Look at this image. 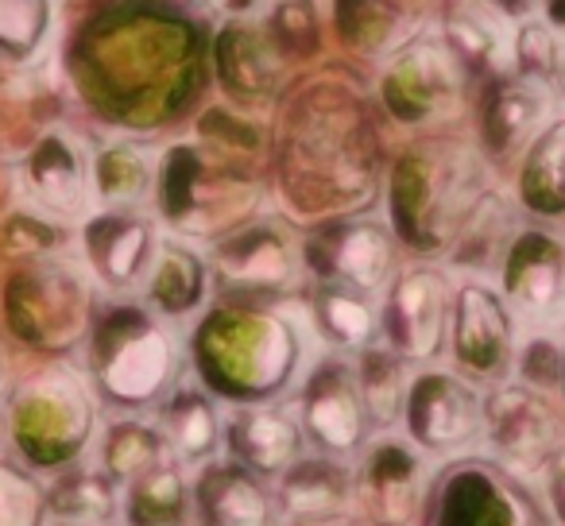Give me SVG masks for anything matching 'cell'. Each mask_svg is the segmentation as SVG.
<instances>
[{"label": "cell", "instance_id": "obj_1", "mask_svg": "<svg viewBox=\"0 0 565 526\" xmlns=\"http://www.w3.org/2000/svg\"><path fill=\"white\" fill-rule=\"evenodd\" d=\"M488 194L484 163L465 143H423L407 151L392 179V217L407 244L449 248L477 202Z\"/></svg>", "mask_w": 565, "mask_h": 526}, {"label": "cell", "instance_id": "obj_2", "mask_svg": "<svg viewBox=\"0 0 565 526\" xmlns=\"http://www.w3.org/2000/svg\"><path fill=\"white\" fill-rule=\"evenodd\" d=\"M205 372L236 399H264L295 376L299 333L287 318L267 310H233L205 325Z\"/></svg>", "mask_w": 565, "mask_h": 526}, {"label": "cell", "instance_id": "obj_3", "mask_svg": "<svg viewBox=\"0 0 565 526\" xmlns=\"http://www.w3.org/2000/svg\"><path fill=\"white\" fill-rule=\"evenodd\" d=\"M97 384L113 402L148 407L171 391L179 376V341L156 314L120 307L97 330Z\"/></svg>", "mask_w": 565, "mask_h": 526}, {"label": "cell", "instance_id": "obj_4", "mask_svg": "<svg viewBox=\"0 0 565 526\" xmlns=\"http://www.w3.org/2000/svg\"><path fill=\"white\" fill-rule=\"evenodd\" d=\"M480 441L492 461L519 476H534L562 446V418L550 399L519 379H503L484 395L480 407Z\"/></svg>", "mask_w": 565, "mask_h": 526}, {"label": "cell", "instance_id": "obj_5", "mask_svg": "<svg viewBox=\"0 0 565 526\" xmlns=\"http://www.w3.org/2000/svg\"><path fill=\"white\" fill-rule=\"evenodd\" d=\"M454 372L469 384H503L515 364V314L508 302L484 283H465L454 294L446 333Z\"/></svg>", "mask_w": 565, "mask_h": 526}, {"label": "cell", "instance_id": "obj_6", "mask_svg": "<svg viewBox=\"0 0 565 526\" xmlns=\"http://www.w3.org/2000/svg\"><path fill=\"white\" fill-rule=\"evenodd\" d=\"M480 407L484 395L457 372L426 368L407 379L399 422L407 426V441L426 457L461 453L480 441Z\"/></svg>", "mask_w": 565, "mask_h": 526}, {"label": "cell", "instance_id": "obj_7", "mask_svg": "<svg viewBox=\"0 0 565 526\" xmlns=\"http://www.w3.org/2000/svg\"><path fill=\"white\" fill-rule=\"evenodd\" d=\"M454 287L438 268H407L387 283V299L380 310L384 345L403 361L430 364L446 348Z\"/></svg>", "mask_w": 565, "mask_h": 526}, {"label": "cell", "instance_id": "obj_8", "mask_svg": "<svg viewBox=\"0 0 565 526\" xmlns=\"http://www.w3.org/2000/svg\"><path fill=\"white\" fill-rule=\"evenodd\" d=\"M299 430L318 453L349 457L369 441L372 422L364 410L361 387H356L353 361L345 356H322L307 372L299 387Z\"/></svg>", "mask_w": 565, "mask_h": 526}, {"label": "cell", "instance_id": "obj_9", "mask_svg": "<svg viewBox=\"0 0 565 526\" xmlns=\"http://www.w3.org/2000/svg\"><path fill=\"white\" fill-rule=\"evenodd\" d=\"M508 310L534 330L565 325V240L550 228H519L500 264Z\"/></svg>", "mask_w": 565, "mask_h": 526}, {"label": "cell", "instance_id": "obj_10", "mask_svg": "<svg viewBox=\"0 0 565 526\" xmlns=\"http://www.w3.org/2000/svg\"><path fill=\"white\" fill-rule=\"evenodd\" d=\"M465 66L446 40H411L384 74V105L407 125L441 120L461 105Z\"/></svg>", "mask_w": 565, "mask_h": 526}, {"label": "cell", "instance_id": "obj_11", "mask_svg": "<svg viewBox=\"0 0 565 526\" xmlns=\"http://www.w3.org/2000/svg\"><path fill=\"white\" fill-rule=\"evenodd\" d=\"M361 449V461L353 464V503L376 526H411L430 480L426 453L403 438H376Z\"/></svg>", "mask_w": 565, "mask_h": 526}, {"label": "cell", "instance_id": "obj_12", "mask_svg": "<svg viewBox=\"0 0 565 526\" xmlns=\"http://www.w3.org/2000/svg\"><path fill=\"white\" fill-rule=\"evenodd\" d=\"M252 182L217 171L194 148H179L163 167V210L182 233H213L252 210Z\"/></svg>", "mask_w": 565, "mask_h": 526}, {"label": "cell", "instance_id": "obj_13", "mask_svg": "<svg viewBox=\"0 0 565 526\" xmlns=\"http://www.w3.org/2000/svg\"><path fill=\"white\" fill-rule=\"evenodd\" d=\"M315 276L322 283L356 287L364 294H376L392 279L395 268V240L380 221H338L322 228L302 248Z\"/></svg>", "mask_w": 565, "mask_h": 526}, {"label": "cell", "instance_id": "obj_14", "mask_svg": "<svg viewBox=\"0 0 565 526\" xmlns=\"http://www.w3.org/2000/svg\"><path fill=\"white\" fill-rule=\"evenodd\" d=\"M221 279L248 291H282L295 287L302 268V251L295 236L275 221H252V225L228 233L213 251Z\"/></svg>", "mask_w": 565, "mask_h": 526}, {"label": "cell", "instance_id": "obj_15", "mask_svg": "<svg viewBox=\"0 0 565 526\" xmlns=\"http://www.w3.org/2000/svg\"><path fill=\"white\" fill-rule=\"evenodd\" d=\"M82 240H86V259L94 276L113 291L143 283L159 248L151 221L140 217L132 205H109L105 213L89 217Z\"/></svg>", "mask_w": 565, "mask_h": 526}, {"label": "cell", "instance_id": "obj_16", "mask_svg": "<svg viewBox=\"0 0 565 526\" xmlns=\"http://www.w3.org/2000/svg\"><path fill=\"white\" fill-rule=\"evenodd\" d=\"M194 526H275V500L233 457H210L190 484Z\"/></svg>", "mask_w": 565, "mask_h": 526}, {"label": "cell", "instance_id": "obj_17", "mask_svg": "<svg viewBox=\"0 0 565 526\" xmlns=\"http://www.w3.org/2000/svg\"><path fill=\"white\" fill-rule=\"evenodd\" d=\"M221 441L228 446V457L244 464L256 476H279L302 457V430L299 418L282 407H236L228 422L221 426Z\"/></svg>", "mask_w": 565, "mask_h": 526}, {"label": "cell", "instance_id": "obj_18", "mask_svg": "<svg viewBox=\"0 0 565 526\" xmlns=\"http://www.w3.org/2000/svg\"><path fill=\"white\" fill-rule=\"evenodd\" d=\"M550 86L534 78H511L492 94L484 105V125H480V140L492 159H511L534 143V136L546 128L550 120Z\"/></svg>", "mask_w": 565, "mask_h": 526}, {"label": "cell", "instance_id": "obj_19", "mask_svg": "<svg viewBox=\"0 0 565 526\" xmlns=\"http://www.w3.org/2000/svg\"><path fill=\"white\" fill-rule=\"evenodd\" d=\"M353 507V464L345 457L315 453L299 457L287 472H279L275 511L287 515H338Z\"/></svg>", "mask_w": 565, "mask_h": 526}, {"label": "cell", "instance_id": "obj_20", "mask_svg": "<svg viewBox=\"0 0 565 526\" xmlns=\"http://www.w3.org/2000/svg\"><path fill=\"white\" fill-rule=\"evenodd\" d=\"M24 179L35 202L51 213H63V217H74V213L86 210L89 190H94V174H89L86 155L66 136H47L32 151V159L24 167Z\"/></svg>", "mask_w": 565, "mask_h": 526}, {"label": "cell", "instance_id": "obj_21", "mask_svg": "<svg viewBox=\"0 0 565 526\" xmlns=\"http://www.w3.org/2000/svg\"><path fill=\"white\" fill-rule=\"evenodd\" d=\"M446 47L461 58V66H484L492 74L511 71L515 32L511 20L488 0H454L446 9Z\"/></svg>", "mask_w": 565, "mask_h": 526}, {"label": "cell", "instance_id": "obj_22", "mask_svg": "<svg viewBox=\"0 0 565 526\" xmlns=\"http://www.w3.org/2000/svg\"><path fill=\"white\" fill-rule=\"evenodd\" d=\"M511 240H515V210L508 205V197L488 190L477 202V210L465 217V225L457 228L454 244H449V259L457 268L477 271V276L500 271Z\"/></svg>", "mask_w": 565, "mask_h": 526}, {"label": "cell", "instance_id": "obj_23", "mask_svg": "<svg viewBox=\"0 0 565 526\" xmlns=\"http://www.w3.org/2000/svg\"><path fill=\"white\" fill-rule=\"evenodd\" d=\"M159 430H163L167 446H171V457L179 464H205L221 446L217 407H213V399L202 387H179V391L163 402Z\"/></svg>", "mask_w": 565, "mask_h": 526}, {"label": "cell", "instance_id": "obj_24", "mask_svg": "<svg viewBox=\"0 0 565 526\" xmlns=\"http://www.w3.org/2000/svg\"><path fill=\"white\" fill-rule=\"evenodd\" d=\"M315 325L322 341L341 353H361L380 337V310L372 294L341 283H318L315 291Z\"/></svg>", "mask_w": 565, "mask_h": 526}, {"label": "cell", "instance_id": "obj_25", "mask_svg": "<svg viewBox=\"0 0 565 526\" xmlns=\"http://www.w3.org/2000/svg\"><path fill=\"white\" fill-rule=\"evenodd\" d=\"M120 507H125L128 526L190 523V484L182 480L179 461H159L148 472L128 480Z\"/></svg>", "mask_w": 565, "mask_h": 526}, {"label": "cell", "instance_id": "obj_26", "mask_svg": "<svg viewBox=\"0 0 565 526\" xmlns=\"http://www.w3.org/2000/svg\"><path fill=\"white\" fill-rule=\"evenodd\" d=\"M148 294L151 307L163 318H182L202 307L205 299V264L194 248L179 240H163L148 268Z\"/></svg>", "mask_w": 565, "mask_h": 526}, {"label": "cell", "instance_id": "obj_27", "mask_svg": "<svg viewBox=\"0 0 565 526\" xmlns=\"http://www.w3.org/2000/svg\"><path fill=\"white\" fill-rule=\"evenodd\" d=\"M221 74L225 89L244 101H264L279 82V58L271 51L267 32L252 24H233L221 35Z\"/></svg>", "mask_w": 565, "mask_h": 526}, {"label": "cell", "instance_id": "obj_28", "mask_svg": "<svg viewBox=\"0 0 565 526\" xmlns=\"http://www.w3.org/2000/svg\"><path fill=\"white\" fill-rule=\"evenodd\" d=\"M356 387H361L364 410H369L372 430H387L399 422L403 399H407V372H403V356H395L387 345L372 341L369 348H361L353 361Z\"/></svg>", "mask_w": 565, "mask_h": 526}, {"label": "cell", "instance_id": "obj_29", "mask_svg": "<svg viewBox=\"0 0 565 526\" xmlns=\"http://www.w3.org/2000/svg\"><path fill=\"white\" fill-rule=\"evenodd\" d=\"M519 190L534 213L565 217V120H554L534 136V143L526 148Z\"/></svg>", "mask_w": 565, "mask_h": 526}, {"label": "cell", "instance_id": "obj_30", "mask_svg": "<svg viewBox=\"0 0 565 526\" xmlns=\"http://www.w3.org/2000/svg\"><path fill=\"white\" fill-rule=\"evenodd\" d=\"M159 461H174L171 446H167V438H163L159 426L125 418V422H113L109 430H105L102 469L109 472L113 480H132Z\"/></svg>", "mask_w": 565, "mask_h": 526}, {"label": "cell", "instance_id": "obj_31", "mask_svg": "<svg viewBox=\"0 0 565 526\" xmlns=\"http://www.w3.org/2000/svg\"><path fill=\"white\" fill-rule=\"evenodd\" d=\"M120 500L117 487H113L109 472L97 469H74L51 492V511H55L58 523H94L105 526L117 515Z\"/></svg>", "mask_w": 565, "mask_h": 526}, {"label": "cell", "instance_id": "obj_32", "mask_svg": "<svg viewBox=\"0 0 565 526\" xmlns=\"http://www.w3.org/2000/svg\"><path fill=\"white\" fill-rule=\"evenodd\" d=\"M94 186L109 205H132L151 190V159L136 148H109L94 163Z\"/></svg>", "mask_w": 565, "mask_h": 526}, {"label": "cell", "instance_id": "obj_33", "mask_svg": "<svg viewBox=\"0 0 565 526\" xmlns=\"http://www.w3.org/2000/svg\"><path fill=\"white\" fill-rule=\"evenodd\" d=\"M519 384L550 395L565 384V333L562 330H531V337L519 341L515 364H511Z\"/></svg>", "mask_w": 565, "mask_h": 526}, {"label": "cell", "instance_id": "obj_34", "mask_svg": "<svg viewBox=\"0 0 565 526\" xmlns=\"http://www.w3.org/2000/svg\"><path fill=\"white\" fill-rule=\"evenodd\" d=\"M562 40L550 24H539V20H526L515 32V47H511V66H519L523 78L534 82H554L562 74Z\"/></svg>", "mask_w": 565, "mask_h": 526}, {"label": "cell", "instance_id": "obj_35", "mask_svg": "<svg viewBox=\"0 0 565 526\" xmlns=\"http://www.w3.org/2000/svg\"><path fill=\"white\" fill-rule=\"evenodd\" d=\"M43 495L24 472L0 464V526H40Z\"/></svg>", "mask_w": 565, "mask_h": 526}, {"label": "cell", "instance_id": "obj_36", "mask_svg": "<svg viewBox=\"0 0 565 526\" xmlns=\"http://www.w3.org/2000/svg\"><path fill=\"white\" fill-rule=\"evenodd\" d=\"M47 28V0H0V43L32 51Z\"/></svg>", "mask_w": 565, "mask_h": 526}, {"label": "cell", "instance_id": "obj_37", "mask_svg": "<svg viewBox=\"0 0 565 526\" xmlns=\"http://www.w3.org/2000/svg\"><path fill=\"white\" fill-rule=\"evenodd\" d=\"M542 492H546V503L554 511V518L565 526V441L557 446V453L550 457V464L542 469Z\"/></svg>", "mask_w": 565, "mask_h": 526}, {"label": "cell", "instance_id": "obj_38", "mask_svg": "<svg viewBox=\"0 0 565 526\" xmlns=\"http://www.w3.org/2000/svg\"><path fill=\"white\" fill-rule=\"evenodd\" d=\"M282 526H353L349 511H338V515H287Z\"/></svg>", "mask_w": 565, "mask_h": 526}, {"label": "cell", "instance_id": "obj_39", "mask_svg": "<svg viewBox=\"0 0 565 526\" xmlns=\"http://www.w3.org/2000/svg\"><path fill=\"white\" fill-rule=\"evenodd\" d=\"M488 4H492V9H500L503 17H526V12L534 9V4H539V0H488Z\"/></svg>", "mask_w": 565, "mask_h": 526}, {"label": "cell", "instance_id": "obj_40", "mask_svg": "<svg viewBox=\"0 0 565 526\" xmlns=\"http://www.w3.org/2000/svg\"><path fill=\"white\" fill-rule=\"evenodd\" d=\"M546 12H550V20H554V24L565 28V0H546Z\"/></svg>", "mask_w": 565, "mask_h": 526}, {"label": "cell", "instance_id": "obj_41", "mask_svg": "<svg viewBox=\"0 0 565 526\" xmlns=\"http://www.w3.org/2000/svg\"><path fill=\"white\" fill-rule=\"evenodd\" d=\"M58 526H94V523H58Z\"/></svg>", "mask_w": 565, "mask_h": 526}, {"label": "cell", "instance_id": "obj_42", "mask_svg": "<svg viewBox=\"0 0 565 526\" xmlns=\"http://www.w3.org/2000/svg\"><path fill=\"white\" fill-rule=\"evenodd\" d=\"M562 78H565V55H562Z\"/></svg>", "mask_w": 565, "mask_h": 526}, {"label": "cell", "instance_id": "obj_43", "mask_svg": "<svg viewBox=\"0 0 565 526\" xmlns=\"http://www.w3.org/2000/svg\"><path fill=\"white\" fill-rule=\"evenodd\" d=\"M182 4H198V0H182Z\"/></svg>", "mask_w": 565, "mask_h": 526}, {"label": "cell", "instance_id": "obj_44", "mask_svg": "<svg viewBox=\"0 0 565 526\" xmlns=\"http://www.w3.org/2000/svg\"><path fill=\"white\" fill-rule=\"evenodd\" d=\"M562 391H565V384H562Z\"/></svg>", "mask_w": 565, "mask_h": 526}]
</instances>
